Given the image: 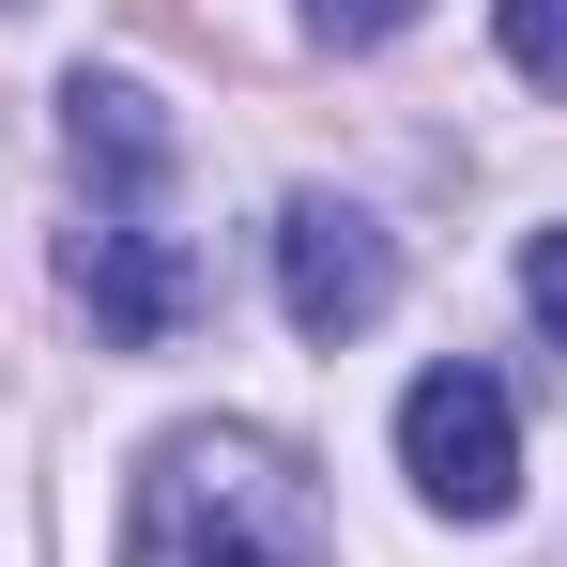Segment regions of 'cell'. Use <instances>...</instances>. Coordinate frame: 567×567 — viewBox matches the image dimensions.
I'll return each instance as SVG.
<instances>
[{
    "mask_svg": "<svg viewBox=\"0 0 567 567\" xmlns=\"http://www.w3.org/2000/svg\"><path fill=\"white\" fill-rule=\"evenodd\" d=\"M62 291L93 307L107 353H169L199 322V246L185 230H138V215H78L62 230Z\"/></svg>",
    "mask_w": 567,
    "mask_h": 567,
    "instance_id": "4",
    "label": "cell"
},
{
    "mask_svg": "<svg viewBox=\"0 0 567 567\" xmlns=\"http://www.w3.org/2000/svg\"><path fill=\"white\" fill-rule=\"evenodd\" d=\"M414 16H430V0H307L322 47H383V31H414Z\"/></svg>",
    "mask_w": 567,
    "mask_h": 567,
    "instance_id": "7",
    "label": "cell"
},
{
    "mask_svg": "<svg viewBox=\"0 0 567 567\" xmlns=\"http://www.w3.org/2000/svg\"><path fill=\"white\" fill-rule=\"evenodd\" d=\"M123 567H338L322 491L261 430H169L123 491Z\"/></svg>",
    "mask_w": 567,
    "mask_h": 567,
    "instance_id": "1",
    "label": "cell"
},
{
    "mask_svg": "<svg viewBox=\"0 0 567 567\" xmlns=\"http://www.w3.org/2000/svg\"><path fill=\"white\" fill-rule=\"evenodd\" d=\"M491 31H506V62H522L537 93H567V0H506Z\"/></svg>",
    "mask_w": 567,
    "mask_h": 567,
    "instance_id": "6",
    "label": "cell"
},
{
    "mask_svg": "<svg viewBox=\"0 0 567 567\" xmlns=\"http://www.w3.org/2000/svg\"><path fill=\"white\" fill-rule=\"evenodd\" d=\"M277 307L307 353H353L383 307H399V246H383V215H353V199H291L277 215Z\"/></svg>",
    "mask_w": 567,
    "mask_h": 567,
    "instance_id": "3",
    "label": "cell"
},
{
    "mask_svg": "<svg viewBox=\"0 0 567 567\" xmlns=\"http://www.w3.org/2000/svg\"><path fill=\"white\" fill-rule=\"evenodd\" d=\"M62 154H78V185H93L107 215H138V199L169 185L185 138H169V107L138 93V78H93V62H78V78H62Z\"/></svg>",
    "mask_w": 567,
    "mask_h": 567,
    "instance_id": "5",
    "label": "cell"
},
{
    "mask_svg": "<svg viewBox=\"0 0 567 567\" xmlns=\"http://www.w3.org/2000/svg\"><path fill=\"white\" fill-rule=\"evenodd\" d=\"M522 307H537V338L567 353V230H537V246H522Z\"/></svg>",
    "mask_w": 567,
    "mask_h": 567,
    "instance_id": "8",
    "label": "cell"
},
{
    "mask_svg": "<svg viewBox=\"0 0 567 567\" xmlns=\"http://www.w3.org/2000/svg\"><path fill=\"white\" fill-rule=\"evenodd\" d=\"M399 475L445 506V522H506L522 506V414L491 369H414L399 383Z\"/></svg>",
    "mask_w": 567,
    "mask_h": 567,
    "instance_id": "2",
    "label": "cell"
}]
</instances>
